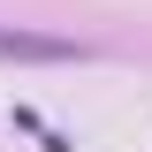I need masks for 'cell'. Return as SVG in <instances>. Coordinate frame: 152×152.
Returning <instances> with one entry per match:
<instances>
[{"label":"cell","mask_w":152,"mask_h":152,"mask_svg":"<svg viewBox=\"0 0 152 152\" xmlns=\"http://www.w3.org/2000/svg\"><path fill=\"white\" fill-rule=\"evenodd\" d=\"M0 61H84V46L46 38V31H0Z\"/></svg>","instance_id":"obj_1"}]
</instances>
